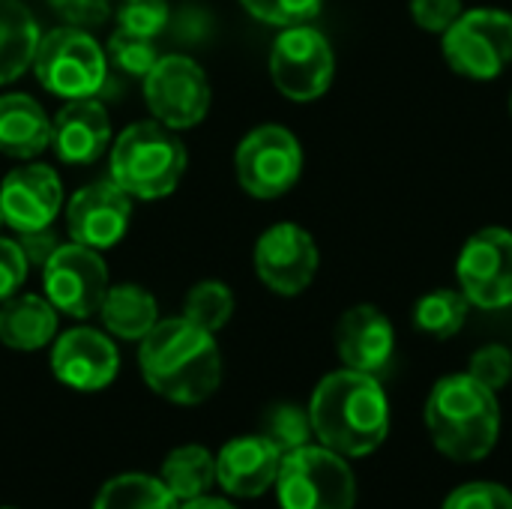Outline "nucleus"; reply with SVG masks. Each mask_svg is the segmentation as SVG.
Returning a JSON list of instances; mask_svg holds the SVG:
<instances>
[{
    "mask_svg": "<svg viewBox=\"0 0 512 509\" xmlns=\"http://www.w3.org/2000/svg\"><path fill=\"white\" fill-rule=\"evenodd\" d=\"M138 366L150 390L177 405H201L222 381V357L213 333L186 318L159 321L141 339Z\"/></svg>",
    "mask_w": 512,
    "mask_h": 509,
    "instance_id": "f257e3e1",
    "label": "nucleus"
},
{
    "mask_svg": "<svg viewBox=\"0 0 512 509\" xmlns=\"http://www.w3.org/2000/svg\"><path fill=\"white\" fill-rule=\"evenodd\" d=\"M309 417L318 441L345 459L375 453L390 432V405L381 381L354 369L333 372L315 387Z\"/></svg>",
    "mask_w": 512,
    "mask_h": 509,
    "instance_id": "f03ea898",
    "label": "nucleus"
},
{
    "mask_svg": "<svg viewBox=\"0 0 512 509\" xmlns=\"http://www.w3.org/2000/svg\"><path fill=\"white\" fill-rule=\"evenodd\" d=\"M426 423L435 447L456 462H477L492 453L501 432V408L495 390L477 378L447 375L426 402Z\"/></svg>",
    "mask_w": 512,
    "mask_h": 509,
    "instance_id": "7ed1b4c3",
    "label": "nucleus"
},
{
    "mask_svg": "<svg viewBox=\"0 0 512 509\" xmlns=\"http://www.w3.org/2000/svg\"><path fill=\"white\" fill-rule=\"evenodd\" d=\"M108 171L132 198L159 201L177 189L186 171V147L177 138V129H168L159 120H141L114 141Z\"/></svg>",
    "mask_w": 512,
    "mask_h": 509,
    "instance_id": "20e7f679",
    "label": "nucleus"
},
{
    "mask_svg": "<svg viewBox=\"0 0 512 509\" xmlns=\"http://www.w3.org/2000/svg\"><path fill=\"white\" fill-rule=\"evenodd\" d=\"M33 72L48 93L60 99H84L105 87L108 57L87 30L66 24L39 39Z\"/></svg>",
    "mask_w": 512,
    "mask_h": 509,
    "instance_id": "39448f33",
    "label": "nucleus"
},
{
    "mask_svg": "<svg viewBox=\"0 0 512 509\" xmlns=\"http://www.w3.org/2000/svg\"><path fill=\"white\" fill-rule=\"evenodd\" d=\"M276 492L282 509H354L357 501V483L345 456L327 447L285 453Z\"/></svg>",
    "mask_w": 512,
    "mask_h": 509,
    "instance_id": "423d86ee",
    "label": "nucleus"
},
{
    "mask_svg": "<svg viewBox=\"0 0 512 509\" xmlns=\"http://www.w3.org/2000/svg\"><path fill=\"white\" fill-rule=\"evenodd\" d=\"M450 69L471 81H492L512 66V15L504 9H465L441 36Z\"/></svg>",
    "mask_w": 512,
    "mask_h": 509,
    "instance_id": "0eeeda50",
    "label": "nucleus"
},
{
    "mask_svg": "<svg viewBox=\"0 0 512 509\" xmlns=\"http://www.w3.org/2000/svg\"><path fill=\"white\" fill-rule=\"evenodd\" d=\"M234 171L240 186L261 201L279 198L300 180L303 147L285 126L267 123L252 129L234 153Z\"/></svg>",
    "mask_w": 512,
    "mask_h": 509,
    "instance_id": "6e6552de",
    "label": "nucleus"
},
{
    "mask_svg": "<svg viewBox=\"0 0 512 509\" xmlns=\"http://www.w3.org/2000/svg\"><path fill=\"white\" fill-rule=\"evenodd\" d=\"M336 57L327 36L309 24L285 27L270 48V75L282 96L312 102L333 84Z\"/></svg>",
    "mask_w": 512,
    "mask_h": 509,
    "instance_id": "1a4fd4ad",
    "label": "nucleus"
},
{
    "mask_svg": "<svg viewBox=\"0 0 512 509\" xmlns=\"http://www.w3.org/2000/svg\"><path fill=\"white\" fill-rule=\"evenodd\" d=\"M144 99L168 129H192L210 111V81L192 57L165 54L144 78Z\"/></svg>",
    "mask_w": 512,
    "mask_h": 509,
    "instance_id": "9d476101",
    "label": "nucleus"
},
{
    "mask_svg": "<svg viewBox=\"0 0 512 509\" xmlns=\"http://www.w3.org/2000/svg\"><path fill=\"white\" fill-rule=\"evenodd\" d=\"M42 285L48 303L72 318L96 315L111 288L102 255L81 243H60V249L42 264Z\"/></svg>",
    "mask_w": 512,
    "mask_h": 509,
    "instance_id": "9b49d317",
    "label": "nucleus"
},
{
    "mask_svg": "<svg viewBox=\"0 0 512 509\" xmlns=\"http://www.w3.org/2000/svg\"><path fill=\"white\" fill-rule=\"evenodd\" d=\"M459 291L477 309L512 306V231L483 228L471 234L456 261Z\"/></svg>",
    "mask_w": 512,
    "mask_h": 509,
    "instance_id": "f8f14e48",
    "label": "nucleus"
},
{
    "mask_svg": "<svg viewBox=\"0 0 512 509\" xmlns=\"http://www.w3.org/2000/svg\"><path fill=\"white\" fill-rule=\"evenodd\" d=\"M255 273L282 297L303 294L318 273V246L312 234L294 222L267 228L255 246Z\"/></svg>",
    "mask_w": 512,
    "mask_h": 509,
    "instance_id": "ddd939ff",
    "label": "nucleus"
},
{
    "mask_svg": "<svg viewBox=\"0 0 512 509\" xmlns=\"http://www.w3.org/2000/svg\"><path fill=\"white\" fill-rule=\"evenodd\" d=\"M132 216V195L111 177L78 189L66 207V225L75 243L96 252L111 249L123 240Z\"/></svg>",
    "mask_w": 512,
    "mask_h": 509,
    "instance_id": "4468645a",
    "label": "nucleus"
},
{
    "mask_svg": "<svg viewBox=\"0 0 512 509\" xmlns=\"http://www.w3.org/2000/svg\"><path fill=\"white\" fill-rule=\"evenodd\" d=\"M63 207V183L48 165H21L0 183V216L18 234L48 228Z\"/></svg>",
    "mask_w": 512,
    "mask_h": 509,
    "instance_id": "2eb2a0df",
    "label": "nucleus"
},
{
    "mask_svg": "<svg viewBox=\"0 0 512 509\" xmlns=\"http://www.w3.org/2000/svg\"><path fill=\"white\" fill-rule=\"evenodd\" d=\"M51 369L57 381H63L66 387L93 393L117 378L120 357L105 333L90 327H75L54 342Z\"/></svg>",
    "mask_w": 512,
    "mask_h": 509,
    "instance_id": "dca6fc26",
    "label": "nucleus"
},
{
    "mask_svg": "<svg viewBox=\"0 0 512 509\" xmlns=\"http://www.w3.org/2000/svg\"><path fill=\"white\" fill-rule=\"evenodd\" d=\"M336 351L345 369L381 378L396 354V333L390 318L378 306H354L339 318Z\"/></svg>",
    "mask_w": 512,
    "mask_h": 509,
    "instance_id": "f3484780",
    "label": "nucleus"
},
{
    "mask_svg": "<svg viewBox=\"0 0 512 509\" xmlns=\"http://www.w3.org/2000/svg\"><path fill=\"white\" fill-rule=\"evenodd\" d=\"M111 144V120L96 96L69 99L51 120V147L66 165H93Z\"/></svg>",
    "mask_w": 512,
    "mask_h": 509,
    "instance_id": "a211bd4d",
    "label": "nucleus"
},
{
    "mask_svg": "<svg viewBox=\"0 0 512 509\" xmlns=\"http://www.w3.org/2000/svg\"><path fill=\"white\" fill-rule=\"evenodd\" d=\"M279 465L282 453L264 435H249L222 447L216 456V480L228 495L258 498L276 483Z\"/></svg>",
    "mask_w": 512,
    "mask_h": 509,
    "instance_id": "6ab92c4d",
    "label": "nucleus"
},
{
    "mask_svg": "<svg viewBox=\"0 0 512 509\" xmlns=\"http://www.w3.org/2000/svg\"><path fill=\"white\" fill-rule=\"evenodd\" d=\"M51 147V120L45 108L27 93L0 96V153L12 159H33Z\"/></svg>",
    "mask_w": 512,
    "mask_h": 509,
    "instance_id": "aec40b11",
    "label": "nucleus"
},
{
    "mask_svg": "<svg viewBox=\"0 0 512 509\" xmlns=\"http://www.w3.org/2000/svg\"><path fill=\"white\" fill-rule=\"evenodd\" d=\"M57 333V309L48 297L15 294L0 306V342L12 351H39Z\"/></svg>",
    "mask_w": 512,
    "mask_h": 509,
    "instance_id": "412c9836",
    "label": "nucleus"
},
{
    "mask_svg": "<svg viewBox=\"0 0 512 509\" xmlns=\"http://www.w3.org/2000/svg\"><path fill=\"white\" fill-rule=\"evenodd\" d=\"M42 33L21 0H0V84L21 78L33 66Z\"/></svg>",
    "mask_w": 512,
    "mask_h": 509,
    "instance_id": "4be33fe9",
    "label": "nucleus"
},
{
    "mask_svg": "<svg viewBox=\"0 0 512 509\" xmlns=\"http://www.w3.org/2000/svg\"><path fill=\"white\" fill-rule=\"evenodd\" d=\"M99 315H102L105 327L126 342H141L159 324L156 297L141 285L108 288V294L99 306Z\"/></svg>",
    "mask_w": 512,
    "mask_h": 509,
    "instance_id": "5701e85b",
    "label": "nucleus"
},
{
    "mask_svg": "<svg viewBox=\"0 0 512 509\" xmlns=\"http://www.w3.org/2000/svg\"><path fill=\"white\" fill-rule=\"evenodd\" d=\"M159 480L168 486V492L177 501H192L201 498L213 489L216 483V459L210 456V450L198 447V444H186L177 447L174 453H168V459L162 462V474Z\"/></svg>",
    "mask_w": 512,
    "mask_h": 509,
    "instance_id": "b1692460",
    "label": "nucleus"
},
{
    "mask_svg": "<svg viewBox=\"0 0 512 509\" xmlns=\"http://www.w3.org/2000/svg\"><path fill=\"white\" fill-rule=\"evenodd\" d=\"M93 509H180V501L156 477L123 474L102 486Z\"/></svg>",
    "mask_w": 512,
    "mask_h": 509,
    "instance_id": "393cba45",
    "label": "nucleus"
},
{
    "mask_svg": "<svg viewBox=\"0 0 512 509\" xmlns=\"http://www.w3.org/2000/svg\"><path fill=\"white\" fill-rule=\"evenodd\" d=\"M468 297L453 288H435L414 306V327L432 339H450L465 327Z\"/></svg>",
    "mask_w": 512,
    "mask_h": 509,
    "instance_id": "a878e982",
    "label": "nucleus"
},
{
    "mask_svg": "<svg viewBox=\"0 0 512 509\" xmlns=\"http://www.w3.org/2000/svg\"><path fill=\"white\" fill-rule=\"evenodd\" d=\"M234 315V294L225 282H216V279H207V282H198L189 294H186V303H183V318L198 324L201 330L207 333H216L222 330Z\"/></svg>",
    "mask_w": 512,
    "mask_h": 509,
    "instance_id": "bb28decb",
    "label": "nucleus"
},
{
    "mask_svg": "<svg viewBox=\"0 0 512 509\" xmlns=\"http://www.w3.org/2000/svg\"><path fill=\"white\" fill-rule=\"evenodd\" d=\"M105 57H108V66H114L117 72H123L129 78H147V72L159 60V51L150 36H138V33L117 27L108 39Z\"/></svg>",
    "mask_w": 512,
    "mask_h": 509,
    "instance_id": "cd10ccee",
    "label": "nucleus"
},
{
    "mask_svg": "<svg viewBox=\"0 0 512 509\" xmlns=\"http://www.w3.org/2000/svg\"><path fill=\"white\" fill-rule=\"evenodd\" d=\"M282 456L294 453L300 447H309V438L315 435L309 411L297 405H276L264 417V432H261Z\"/></svg>",
    "mask_w": 512,
    "mask_h": 509,
    "instance_id": "c85d7f7f",
    "label": "nucleus"
},
{
    "mask_svg": "<svg viewBox=\"0 0 512 509\" xmlns=\"http://www.w3.org/2000/svg\"><path fill=\"white\" fill-rule=\"evenodd\" d=\"M240 3L249 15L276 27L309 24L324 6V0H240Z\"/></svg>",
    "mask_w": 512,
    "mask_h": 509,
    "instance_id": "c756f323",
    "label": "nucleus"
},
{
    "mask_svg": "<svg viewBox=\"0 0 512 509\" xmlns=\"http://www.w3.org/2000/svg\"><path fill=\"white\" fill-rule=\"evenodd\" d=\"M117 24L120 30L156 39L168 24V0H120Z\"/></svg>",
    "mask_w": 512,
    "mask_h": 509,
    "instance_id": "7c9ffc66",
    "label": "nucleus"
},
{
    "mask_svg": "<svg viewBox=\"0 0 512 509\" xmlns=\"http://www.w3.org/2000/svg\"><path fill=\"white\" fill-rule=\"evenodd\" d=\"M468 375L471 378H477L483 387H489V390H501V387H507L512 378V354L510 348H504V345H486V348H480L474 357H471V369H468Z\"/></svg>",
    "mask_w": 512,
    "mask_h": 509,
    "instance_id": "2f4dec72",
    "label": "nucleus"
},
{
    "mask_svg": "<svg viewBox=\"0 0 512 509\" xmlns=\"http://www.w3.org/2000/svg\"><path fill=\"white\" fill-rule=\"evenodd\" d=\"M444 509H512V492L498 483H468L447 498Z\"/></svg>",
    "mask_w": 512,
    "mask_h": 509,
    "instance_id": "473e14b6",
    "label": "nucleus"
},
{
    "mask_svg": "<svg viewBox=\"0 0 512 509\" xmlns=\"http://www.w3.org/2000/svg\"><path fill=\"white\" fill-rule=\"evenodd\" d=\"M462 12H465L462 0H411L414 24L438 36H444Z\"/></svg>",
    "mask_w": 512,
    "mask_h": 509,
    "instance_id": "72a5a7b5",
    "label": "nucleus"
},
{
    "mask_svg": "<svg viewBox=\"0 0 512 509\" xmlns=\"http://www.w3.org/2000/svg\"><path fill=\"white\" fill-rule=\"evenodd\" d=\"M27 267L30 264H27L18 240L0 237V303L18 294V288L27 279Z\"/></svg>",
    "mask_w": 512,
    "mask_h": 509,
    "instance_id": "f704fd0d",
    "label": "nucleus"
},
{
    "mask_svg": "<svg viewBox=\"0 0 512 509\" xmlns=\"http://www.w3.org/2000/svg\"><path fill=\"white\" fill-rule=\"evenodd\" d=\"M57 15L69 24V27H96L108 18L111 12V0H54Z\"/></svg>",
    "mask_w": 512,
    "mask_h": 509,
    "instance_id": "c9c22d12",
    "label": "nucleus"
},
{
    "mask_svg": "<svg viewBox=\"0 0 512 509\" xmlns=\"http://www.w3.org/2000/svg\"><path fill=\"white\" fill-rule=\"evenodd\" d=\"M18 246H21V252H24V258H27L30 267H42V264L60 249V237H57V234L51 231V225H48V228L21 234V237H18Z\"/></svg>",
    "mask_w": 512,
    "mask_h": 509,
    "instance_id": "e433bc0d",
    "label": "nucleus"
},
{
    "mask_svg": "<svg viewBox=\"0 0 512 509\" xmlns=\"http://www.w3.org/2000/svg\"><path fill=\"white\" fill-rule=\"evenodd\" d=\"M180 509H237V507H234V504H228V501H222V498H207V495H201V498L183 501V507Z\"/></svg>",
    "mask_w": 512,
    "mask_h": 509,
    "instance_id": "4c0bfd02",
    "label": "nucleus"
},
{
    "mask_svg": "<svg viewBox=\"0 0 512 509\" xmlns=\"http://www.w3.org/2000/svg\"><path fill=\"white\" fill-rule=\"evenodd\" d=\"M510 114H512V96H510Z\"/></svg>",
    "mask_w": 512,
    "mask_h": 509,
    "instance_id": "58836bf2",
    "label": "nucleus"
},
{
    "mask_svg": "<svg viewBox=\"0 0 512 509\" xmlns=\"http://www.w3.org/2000/svg\"><path fill=\"white\" fill-rule=\"evenodd\" d=\"M0 222H3V216H0Z\"/></svg>",
    "mask_w": 512,
    "mask_h": 509,
    "instance_id": "ea45409f",
    "label": "nucleus"
}]
</instances>
